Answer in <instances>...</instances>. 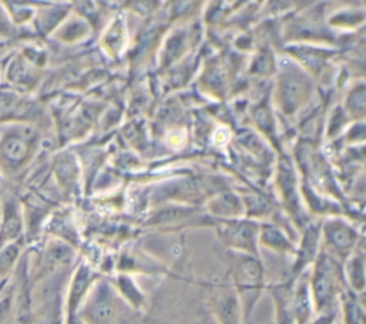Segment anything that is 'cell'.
Listing matches in <instances>:
<instances>
[{"label": "cell", "mask_w": 366, "mask_h": 324, "mask_svg": "<svg viewBox=\"0 0 366 324\" xmlns=\"http://www.w3.org/2000/svg\"><path fill=\"white\" fill-rule=\"evenodd\" d=\"M227 267L230 285L234 290L243 315V323L249 324L252 313L264 290V270L259 257L227 251Z\"/></svg>", "instance_id": "obj_1"}, {"label": "cell", "mask_w": 366, "mask_h": 324, "mask_svg": "<svg viewBox=\"0 0 366 324\" xmlns=\"http://www.w3.org/2000/svg\"><path fill=\"white\" fill-rule=\"evenodd\" d=\"M114 315V293L107 283L100 281L83 310V320L86 324H113Z\"/></svg>", "instance_id": "obj_6"}, {"label": "cell", "mask_w": 366, "mask_h": 324, "mask_svg": "<svg viewBox=\"0 0 366 324\" xmlns=\"http://www.w3.org/2000/svg\"><path fill=\"white\" fill-rule=\"evenodd\" d=\"M207 305L219 324H242L243 315L237 295L230 284L219 283L209 290Z\"/></svg>", "instance_id": "obj_5"}, {"label": "cell", "mask_w": 366, "mask_h": 324, "mask_svg": "<svg viewBox=\"0 0 366 324\" xmlns=\"http://www.w3.org/2000/svg\"><path fill=\"white\" fill-rule=\"evenodd\" d=\"M320 243H323V251L343 264L345 260L356 250L357 233L355 227L346 221L330 218L320 226Z\"/></svg>", "instance_id": "obj_4"}, {"label": "cell", "mask_w": 366, "mask_h": 324, "mask_svg": "<svg viewBox=\"0 0 366 324\" xmlns=\"http://www.w3.org/2000/svg\"><path fill=\"white\" fill-rule=\"evenodd\" d=\"M342 314L343 320L342 324H363V308L357 303L355 293L346 291L343 294L342 291Z\"/></svg>", "instance_id": "obj_11"}, {"label": "cell", "mask_w": 366, "mask_h": 324, "mask_svg": "<svg viewBox=\"0 0 366 324\" xmlns=\"http://www.w3.org/2000/svg\"><path fill=\"white\" fill-rule=\"evenodd\" d=\"M295 278L269 285V294L274 303L276 320L273 324H295L293 310H292V293H293Z\"/></svg>", "instance_id": "obj_8"}, {"label": "cell", "mask_w": 366, "mask_h": 324, "mask_svg": "<svg viewBox=\"0 0 366 324\" xmlns=\"http://www.w3.org/2000/svg\"><path fill=\"white\" fill-rule=\"evenodd\" d=\"M343 278L350 287L352 293H360L365 285V273H363V255L356 253V250L345 260Z\"/></svg>", "instance_id": "obj_10"}, {"label": "cell", "mask_w": 366, "mask_h": 324, "mask_svg": "<svg viewBox=\"0 0 366 324\" xmlns=\"http://www.w3.org/2000/svg\"><path fill=\"white\" fill-rule=\"evenodd\" d=\"M310 324H335V311L323 313L316 320H313Z\"/></svg>", "instance_id": "obj_13"}, {"label": "cell", "mask_w": 366, "mask_h": 324, "mask_svg": "<svg viewBox=\"0 0 366 324\" xmlns=\"http://www.w3.org/2000/svg\"><path fill=\"white\" fill-rule=\"evenodd\" d=\"M343 281L342 263L320 248L309 278V291L315 311L319 314L333 311V304L337 295L342 294Z\"/></svg>", "instance_id": "obj_2"}, {"label": "cell", "mask_w": 366, "mask_h": 324, "mask_svg": "<svg viewBox=\"0 0 366 324\" xmlns=\"http://www.w3.org/2000/svg\"><path fill=\"white\" fill-rule=\"evenodd\" d=\"M322 248L320 244V226L309 224L302 233V237L295 245V261L292 265V275L290 278H297L302 275L305 268L309 264H313L316 257L319 255Z\"/></svg>", "instance_id": "obj_7"}, {"label": "cell", "mask_w": 366, "mask_h": 324, "mask_svg": "<svg viewBox=\"0 0 366 324\" xmlns=\"http://www.w3.org/2000/svg\"><path fill=\"white\" fill-rule=\"evenodd\" d=\"M116 285L120 294L130 303V305L136 308L142 307V304L144 303V297L130 275L127 274L119 275L116 280Z\"/></svg>", "instance_id": "obj_12"}, {"label": "cell", "mask_w": 366, "mask_h": 324, "mask_svg": "<svg viewBox=\"0 0 366 324\" xmlns=\"http://www.w3.org/2000/svg\"><path fill=\"white\" fill-rule=\"evenodd\" d=\"M257 244L280 254L295 253V243L292 237L283 228L270 223L259 224Z\"/></svg>", "instance_id": "obj_9"}, {"label": "cell", "mask_w": 366, "mask_h": 324, "mask_svg": "<svg viewBox=\"0 0 366 324\" xmlns=\"http://www.w3.org/2000/svg\"><path fill=\"white\" fill-rule=\"evenodd\" d=\"M214 230L220 243L229 250L259 257V224L253 220H216Z\"/></svg>", "instance_id": "obj_3"}]
</instances>
